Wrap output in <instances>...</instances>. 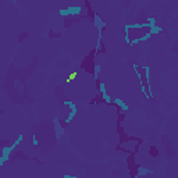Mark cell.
I'll list each match as a JSON object with an SVG mask.
<instances>
[{"label":"cell","mask_w":178,"mask_h":178,"mask_svg":"<svg viewBox=\"0 0 178 178\" xmlns=\"http://www.w3.org/2000/svg\"><path fill=\"white\" fill-rule=\"evenodd\" d=\"M77 77H78V73H77V71H74V73H71V74L68 75V78H67V82L74 81V79H75Z\"/></svg>","instance_id":"obj_1"}]
</instances>
